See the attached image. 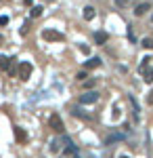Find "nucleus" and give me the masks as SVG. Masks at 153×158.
<instances>
[{
	"mask_svg": "<svg viewBox=\"0 0 153 158\" xmlns=\"http://www.w3.org/2000/svg\"><path fill=\"white\" fill-rule=\"evenodd\" d=\"M82 86H84V89H94V86H96V78H90V80H84V82H82Z\"/></svg>",
	"mask_w": 153,
	"mask_h": 158,
	"instance_id": "16",
	"label": "nucleus"
},
{
	"mask_svg": "<svg viewBox=\"0 0 153 158\" xmlns=\"http://www.w3.org/2000/svg\"><path fill=\"white\" fill-rule=\"evenodd\" d=\"M9 23V17H6V15H2V17H0V25H6Z\"/></svg>",
	"mask_w": 153,
	"mask_h": 158,
	"instance_id": "22",
	"label": "nucleus"
},
{
	"mask_svg": "<svg viewBox=\"0 0 153 158\" xmlns=\"http://www.w3.org/2000/svg\"><path fill=\"white\" fill-rule=\"evenodd\" d=\"M145 82H153V70L145 72Z\"/></svg>",
	"mask_w": 153,
	"mask_h": 158,
	"instance_id": "18",
	"label": "nucleus"
},
{
	"mask_svg": "<svg viewBox=\"0 0 153 158\" xmlns=\"http://www.w3.org/2000/svg\"><path fill=\"white\" fill-rule=\"evenodd\" d=\"M99 65H101V59H99V57H90V59L84 63L86 70H94V68H99Z\"/></svg>",
	"mask_w": 153,
	"mask_h": 158,
	"instance_id": "9",
	"label": "nucleus"
},
{
	"mask_svg": "<svg viewBox=\"0 0 153 158\" xmlns=\"http://www.w3.org/2000/svg\"><path fill=\"white\" fill-rule=\"evenodd\" d=\"M27 32H29V21H25V23H23V27H21V36H25Z\"/></svg>",
	"mask_w": 153,
	"mask_h": 158,
	"instance_id": "19",
	"label": "nucleus"
},
{
	"mask_svg": "<svg viewBox=\"0 0 153 158\" xmlns=\"http://www.w3.org/2000/svg\"><path fill=\"white\" fill-rule=\"evenodd\" d=\"M59 150H61V141H59V139H53L50 146H48V152H50V154H57Z\"/></svg>",
	"mask_w": 153,
	"mask_h": 158,
	"instance_id": "10",
	"label": "nucleus"
},
{
	"mask_svg": "<svg viewBox=\"0 0 153 158\" xmlns=\"http://www.w3.org/2000/svg\"><path fill=\"white\" fill-rule=\"evenodd\" d=\"M17 74H19L21 80H29V76H32V63L29 61H21L17 65Z\"/></svg>",
	"mask_w": 153,
	"mask_h": 158,
	"instance_id": "3",
	"label": "nucleus"
},
{
	"mask_svg": "<svg viewBox=\"0 0 153 158\" xmlns=\"http://www.w3.org/2000/svg\"><path fill=\"white\" fill-rule=\"evenodd\" d=\"M80 51H82L84 55H88V53H90V49H88V47H86V44H80Z\"/></svg>",
	"mask_w": 153,
	"mask_h": 158,
	"instance_id": "21",
	"label": "nucleus"
},
{
	"mask_svg": "<svg viewBox=\"0 0 153 158\" xmlns=\"http://www.w3.org/2000/svg\"><path fill=\"white\" fill-rule=\"evenodd\" d=\"M48 127L55 131V133H65V124H63V120H61L59 114H50V118H48Z\"/></svg>",
	"mask_w": 153,
	"mask_h": 158,
	"instance_id": "1",
	"label": "nucleus"
},
{
	"mask_svg": "<svg viewBox=\"0 0 153 158\" xmlns=\"http://www.w3.org/2000/svg\"><path fill=\"white\" fill-rule=\"evenodd\" d=\"M42 38L48 40V42H63L65 40V34H61L57 30H42Z\"/></svg>",
	"mask_w": 153,
	"mask_h": 158,
	"instance_id": "2",
	"label": "nucleus"
},
{
	"mask_svg": "<svg viewBox=\"0 0 153 158\" xmlns=\"http://www.w3.org/2000/svg\"><path fill=\"white\" fill-rule=\"evenodd\" d=\"M143 49H147V51H153V38H143Z\"/></svg>",
	"mask_w": 153,
	"mask_h": 158,
	"instance_id": "13",
	"label": "nucleus"
},
{
	"mask_svg": "<svg viewBox=\"0 0 153 158\" xmlns=\"http://www.w3.org/2000/svg\"><path fill=\"white\" fill-rule=\"evenodd\" d=\"M151 21H153V15H151Z\"/></svg>",
	"mask_w": 153,
	"mask_h": 158,
	"instance_id": "26",
	"label": "nucleus"
},
{
	"mask_svg": "<svg viewBox=\"0 0 153 158\" xmlns=\"http://www.w3.org/2000/svg\"><path fill=\"white\" fill-rule=\"evenodd\" d=\"M0 44H2V36H0Z\"/></svg>",
	"mask_w": 153,
	"mask_h": 158,
	"instance_id": "25",
	"label": "nucleus"
},
{
	"mask_svg": "<svg viewBox=\"0 0 153 158\" xmlns=\"http://www.w3.org/2000/svg\"><path fill=\"white\" fill-rule=\"evenodd\" d=\"M42 11H44L42 6H34V9H32V17H40V15H42Z\"/></svg>",
	"mask_w": 153,
	"mask_h": 158,
	"instance_id": "17",
	"label": "nucleus"
},
{
	"mask_svg": "<svg viewBox=\"0 0 153 158\" xmlns=\"http://www.w3.org/2000/svg\"><path fill=\"white\" fill-rule=\"evenodd\" d=\"M84 19H86V21L94 19V9L92 6H86V9H84Z\"/></svg>",
	"mask_w": 153,
	"mask_h": 158,
	"instance_id": "12",
	"label": "nucleus"
},
{
	"mask_svg": "<svg viewBox=\"0 0 153 158\" xmlns=\"http://www.w3.org/2000/svg\"><path fill=\"white\" fill-rule=\"evenodd\" d=\"M147 101H149V103H153V91L149 93V95H147Z\"/></svg>",
	"mask_w": 153,
	"mask_h": 158,
	"instance_id": "23",
	"label": "nucleus"
},
{
	"mask_svg": "<svg viewBox=\"0 0 153 158\" xmlns=\"http://www.w3.org/2000/svg\"><path fill=\"white\" fill-rule=\"evenodd\" d=\"M15 139H17L19 143H25V141H27V133H25L21 127H15Z\"/></svg>",
	"mask_w": 153,
	"mask_h": 158,
	"instance_id": "6",
	"label": "nucleus"
},
{
	"mask_svg": "<svg viewBox=\"0 0 153 158\" xmlns=\"http://www.w3.org/2000/svg\"><path fill=\"white\" fill-rule=\"evenodd\" d=\"M107 40H109V34H107V32H96V34H94V42H96V44H105Z\"/></svg>",
	"mask_w": 153,
	"mask_h": 158,
	"instance_id": "8",
	"label": "nucleus"
},
{
	"mask_svg": "<svg viewBox=\"0 0 153 158\" xmlns=\"http://www.w3.org/2000/svg\"><path fill=\"white\" fill-rule=\"evenodd\" d=\"M130 106H132V112H134V120L139 122L141 120V112H139V103H136V99H134V95H130Z\"/></svg>",
	"mask_w": 153,
	"mask_h": 158,
	"instance_id": "7",
	"label": "nucleus"
},
{
	"mask_svg": "<svg viewBox=\"0 0 153 158\" xmlns=\"http://www.w3.org/2000/svg\"><path fill=\"white\" fill-rule=\"evenodd\" d=\"M71 112H73V116H76V118H84V120H88V118H90L88 114H84V112H80V108H73Z\"/></svg>",
	"mask_w": 153,
	"mask_h": 158,
	"instance_id": "15",
	"label": "nucleus"
},
{
	"mask_svg": "<svg viewBox=\"0 0 153 158\" xmlns=\"http://www.w3.org/2000/svg\"><path fill=\"white\" fill-rule=\"evenodd\" d=\"M120 158H130V156H120Z\"/></svg>",
	"mask_w": 153,
	"mask_h": 158,
	"instance_id": "24",
	"label": "nucleus"
},
{
	"mask_svg": "<svg viewBox=\"0 0 153 158\" xmlns=\"http://www.w3.org/2000/svg\"><path fill=\"white\" fill-rule=\"evenodd\" d=\"M9 68H11V59L4 57V55H0V70H6L9 72Z\"/></svg>",
	"mask_w": 153,
	"mask_h": 158,
	"instance_id": "11",
	"label": "nucleus"
},
{
	"mask_svg": "<svg viewBox=\"0 0 153 158\" xmlns=\"http://www.w3.org/2000/svg\"><path fill=\"white\" fill-rule=\"evenodd\" d=\"M96 101H99V93L96 91H88V93L80 95V103L82 106H90V103H96Z\"/></svg>",
	"mask_w": 153,
	"mask_h": 158,
	"instance_id": "4",
	"label": "nucleus"
},
{
	"mask_svg": "<svg viewBox=\"0 0 153 158\" xmlns=\"http://www.w3.org/2000/svg\"><path fill=\"white\" fill-rule=\"evenodd\" d=\"M76 78H78V80H80V82H84V80H86V78H88V76H86V72H78V76H76Z\"/></svg>",
	"mask_w": 153,
	"mask_h": 158,
	"instance_id": "20",
	"label": "nucleus"
},
{
	"mask_svg": "<svg viewBox=\"0 0 153 158\" xmlns=\"http://www.w3.org/2000/svg\"><path fill=\"white\" fill-rule=\"evenodd\" d=\"M149 9H151V2H141V4L134 9V15H136V17H143V15L149 11Z\"/></svg>",
	"mask_w": 153,
	"mask_h": 158,
	"instance_id": "5",
	"label": "nucleus"
},
{
	"mask_svg": "<svg viewBox=\"0 0 153 158\" xmlns=\"http://www.w3.org/2000/svg\"><path fill=\"white\" fill-rule=\"evenodd\" d=\"M151 61H153L151 57H145V59L141 61V68H139V70H141V72L145 74V72H147V68H149V63H151Z\"/></svg>",
	"mask_w": 153,
	"mask_h": 158,
	"instance_id": "14",
	"label": "nucleus"
}]
</instances>
